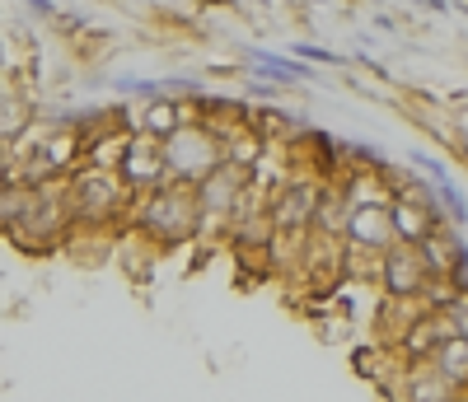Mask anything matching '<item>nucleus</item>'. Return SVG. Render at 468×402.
<instances>
[{"mask_svg": "<svg viewBox=\"0 0 468 402\" xmlns=\"http://www.w3.org/2000/svg\"><path fill=\"white\" fill-rule=\"evenodd\" d=\"M132 229H141L160 253L187 249L202 234V211H197V192L187 183H160L132 201Z\"/></svg>", "mask_w": 468, "mask_h": 402, "instance_id": "nucleus-1", "label": "nucleus"}, {"mask_svg": "<svg viewBox=\"0 0 468 402\" xmlns=\"http://www.w3.org/2000/svg\"><path fill=\"white\" fill-rule=\"evenodd\" d=\"M66 196H70V220L90 229H122L132 220V192L122 187L112 169L80 164L66 174Z\"/></svg>", "mask_w": 468, "mask_h": 402, "instance_id": "nucleus-2", "label": "nucleus"}, {"mask_svg": "<svg viewBox=\"0 0 468 402\" xmlns=\"http://www.w3.org/2000/svg\"><path fill=\"white\" fill-rule=\"evenodd\" d=\"M160 145H165V174H169V183L197 187L207 174H216L225 164V141L202 122V117H192V122L174 127Z\"/></svg>", "mask_w": 468, "mask_h": 402, "instance_id": "nucleus-3", "label": "nucleus"}, {"mask_svg": "<svg viewBox=\"0 0 468 402\" xmlns=\"http://www.w3.org/2000/svg\"><path fill=\"white\" fill-rule=\"evenodd\" d=\"M70 196H66V178H48V183H37V201H33V211L28 220L10 234V244L33 253V258H43V253H57L66 244V234H70Z\"/></svg>", "mask_w": 468, "mask_h": 402, "instance_id": "nucleus-4", "label": "nucleus"}, {"mask_svg": "<svg viewBox=\"0 0 468 402\" xmlns=\"http://www.w3.org/2000/svg\"><path fill=\"white\" fill-rule=\"evenodd\" d=\"M192 192H197V211H202V234L197 238L225 234L229 216L239 211L244 201H249V192H253V174L239 169V164H220L216 174H207Z\"/></svg>", "mask_w": 468, "mask_h": 402, "instance_id": "nucleus-5", "label": "nucleus"}, {"mask_svg": "<svg viewBox=\"0 0 468 402\" xmlns=\"http://www.w3.org/2000/svg\"><path fill=\"white\" fill-rule=\"evenodd\" d=\"M375 276H379L384 295H394V300H426V295H431V286L441 280L431 271V262H426L421 244H403V238H399L394 249L379 253Z\"/></svg>", "mask_w": 468, "mask_h": 402, "instance_id": "nucleus-6", "label": "nucleus"}, {"mask_svg": "<svg viewBox=\"0 0 468 402\" xmlns=\"http://www.w3.org/2000/svg\"><path fill=\"white\" fill-rule=\"evenodd\" d=\"M37 127V85L33 70L0 75V145H19Z\"/></svg>", "mask_w": 468, "mask_h": 402, "instance_id": "nucleus-7", "label": "nucleus"}, {"mask_svg": "<svg viewBox=\"0 0 468 402\" xmlns=\"http://www.w3.org/2000/svg\"><path fill=\"white\" fill-rule=\"evenodd\" d=\"M112 174L122 178V187H127L132 196H141V192H150V187L169 183V174H165V145H160V136L132 132V136H127V145H122V154H117Z\"/></svg>", "mask_w": 468, "mask_h": 402, "instance_id": "nucleus-8", "label": "nucleus"}, {"mask_svg": "<svg viewBox=\"0 0 468 402\" xmlns=\"http://www.w3.org/2000/svg\"><path fill=\"white\" fill-rule=\"evenodd\" d=\"M192 117H202V99H145L136 112L127 108V127L165 141L174 127L192 122Z\"/></svg>", "mask_w": 468, "mask_h": 402, "instance_id": "nucleus-9", "label": "nucleus"}, {"mask_svg": "<svg viewBox=\"0 0 468 402\" xmlns=\"http://www.w3.org/2000/svg\"><path fill=\"white\" fill-rule=\"evenodd\" d=\"M463 393L431 365V360H408L403 379L394 384V402H459Z\"/></svg>", "mask_w": 468, "mask_h": 402, "instance_id": "nucleus-10", "label": "nucleus"}, {"mask_svg": "<svg viewBox=\"0 0 468 402\" xmlns=\"http://www.w3.org/2000/svg\"><path fill=\"white\" fill-rule=\"evenodd\" d=\"M160 249L150 244V238L141 234V229H132V225H122L117 229V244H112V262L122 267L132 280H150L154 276V267H160Z\"/></svg>", "mask_w": 468, "mask_h": 402, "instance_id": "nucleus-11", "label": "nucleus"}, {"mask_svg": "<svg viewBox=\"0 0 468 402\" xmlns=\"http://www.w3.org/2000/svg\"><path fill=\"white\" fill-rule=\"evenodd\" d=\"M33 201H37L33 183H24V178H5V183H0V238H10L28 220Z\"/></svg>", "mask_w": 468, "mask_h": 402, "instance_id": "nucleus-12", "label": "nucleus"}, {"mask_svg": "<svg viewBox=\"0 0 468 402\" xmlns=\"http://www.w3.org/2000/svg\"><path fill=\"white\" fill-rule=\"evenodd\" d=\"M431 365H436L459 393H468V337H445V342L431 351Z\"/></svg>", "mask_w": 468, "mask_h": 402, "instance_id": "nucleus-13", "label": "nucleus"}, {"mask_svg": "<svg viewBox=\"0 0 468 402\" xmlns=\"http://www.w3.org/2000/svg\"><path fill=\"white\" fill-rule=\"evenodd\" d=\"M436 313H441V323H445L450 337H468V286H454V291L436 304Z\"/></svg>", "mask_w": 468, "mask_h": 402, "instance_id": "nucleus-14", "label": "nucleus"}, {"mask_svg": "<svg viewBox=\"0 0 468 402\" xmlns=\"http://www.w3.org/2000/svg\"><path fill=\"white\" fill-rule=\"evenodd\" d=\"M15 178V145H0V183Z\"/></svg>", "mask_w": 468, "mask_h": 402, "instance_id": "nucleus-15", "label": "nucleus"}, {"mask_svg": "<svg viewBox=\"0 0 468 402\" xmlns=\"http://www.w3.org/2000/svg\"><path fill=\"white\" fill-rule=\"evenodd\" d=\"M5 70H15V61H10V48H5V37H0V75Z\"/></svg>", "mask_w": 468, "mask_h": 402, "instance_id": "nucleus-16", "label": "nucleus"}, {"mask_svg": "<svg viewBox=\"0 0 468 402\" xmlns=\"http://www.w3.org/2000/svg\"><path fill=\"white\" fill-rule=\"evenodd\" d=\"M463 402H468V393H463Z\"/></svg>", "mask_w": 468, "mask_h": 402, "instance_id": "nucleus-17", "label": "nucleus"}]
</instances>
